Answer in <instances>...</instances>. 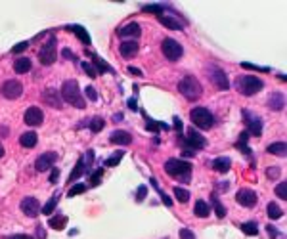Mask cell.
<instances>
[{
  "instance_id": "6da1fadb",
  "label": "cell",
  "mask_w": 287,
  "mask_h": 239,
  "mask_svg": "<svg viewBox=\"0 0 287 239\" xmlns=\"http://www.w3.org/2000/svg\"><path fill=\"white\" fill-rule=\"evenodd\" d=\"M165 172L171 176V178H176V180H182L186 184L190 182L191 178V165L188 161H180V159H169L165 163Z\"/></svg>"
},
{
  "instance_id": "7a4b0ae2",
  "label": "cell",
  "mask_w": 287,
  "mask_h": 239,
  "mask_svg": "<svg viewBox=\"0 0 287 239\" xmlns=\"http://www.w3.org/2000/svg\"><path fill=\"white\" fill-rule=\"evenodd\" d=\"M61 98L65 99L69 105H75L79 109H85L86 101L81 94V88H79V83L77 81H65L61 85Z\"/></svg>"
},
{
  "instance_id": "3957f363",
  "label": "cell",
  "mask_w": 287,
  "mask_h": 239,
  "mask_svg": "<svg viewBox=\"0 0 287 239\" xmlns=\"http://www.w3.org/2000/svg\"><path fill=\"white\" fill-rule=\"evenodd\" d=\"M178 92H180L188 101H193V99H197L201 94H203V86H201V83L195 79V77L186 75V77L178 83Z\"/></svg>"
},
{
  "instance_id": "277c9868",
  "label": "cell",
  "mask_w": 287,
  "mask_h": 239,
  "mask_svg": "<svg viewBox=\"0 0 287 239\" xmlns=\"http://www.w3.org/2000/svg\"><path fill=\"white\" fill-rule=\"evenodd\" d=\"M236 88L243 96H253V94H257L264 88V83L258 77H253V75H241V77L236 79Z\"/></svg>"
},
{
  "instance_id": "5b68a950",
  "label": "cell",
  "mask_w": 287,
  "mask_h": 239,
  "mask_svg": "<svg viewBox=\"0 0 287 239\" xmlns=\"http://www.w3.org/2000/svg\"><path fill=\"white\" fill-rule=\"evenodd\" d=\"M190 119L201 130H209V128L215 127V117H213V113L209 111L207 107H193L190 111Z\"/></svg>"
},
{
  "instance_id": "8992f818",
  "label": "cell",
  "mask_w": 287,
  "mask_h": 239,
  "mask_svg": "<svg viewBox=\"0 0 287 239\" xmlns=\"http://www.w3.org/2000/svg\"><path fill=\"white\" fill-rule=\"evenodd\" d=\"M205 75H207V79H209L218 90H228L230 88L228 75L220 69L218 65H207V67H205Z\"/></svg>"
},
{
  "instance_id": "52a82bcc",
  "label": "cell",
  "mask_w": 287,
  "mask_h": 239,
  "mask_svg": "<svg viewBox=\"0 0 287 239\" xmlns=\"http://www.w3.org/2000/svg\"><path fill=\"white\" fill-rule=\"evenodd\" d=\"M39 59L43 65H52L57 59V48H56V37H50V41L44 44L39 52Z\"/></svg>"
},
{
  "instance_id": "ba28073f",
  "label": "cell",
  "mask_w": 287,
  "mask_h": 239,
  "mask_svg": "<svg viewBox=\"0 0 287 239\" xmlns=\"http://www.w3.org/2000/svg\"><path fill=\"white\" fill-rule=\"evenodd\" d=\"M161 50H163V54L165 57L169 59V61H178L182 54H184V50H182V46L176 43L174 39H165L163 43H161Z\"/></svg>"
},
{
  "instance_id": "9c48e42d",
  "label": "cell",
  "mask_w": 287,
  "mask_h": 239,
  "mask_svg": "<svg viewBox=\"0 0 287 239\" xmlns=\"http://www.w3.org/2000/svg\"><path fill=\"white\" fill-rule=\"evenodd\" d=\"M21 94H23V86H21L19 81L10 79V81H6V83L2 85V96L6 99H17Z\"/></svg>"
},
{
  "instance_id": "30bf717a",
  "label": "cell",
  "mask_w": 287,
  "mask_h": 239,
  "mask_svg": "<svg viewBox=\"0 0 287 239\" xmlns=\"http://www.w3.org/2000/svg\"><path fill=\"white\" fill-rule=\"evenodd\" d=\"M56 161H57V153H54V151H46V153L37 157V161H35V169L39 170V172H46L48 169L54 167Z\"/></svg>"
},
{
  "instance_id": "8fae6325",
  "label": "cell",
  "mask_w": 287,
  "mask_h": 239,
  "mask_svg": "<svg viewBox=\"0 0 287 239\" xmlns=\"http://www.w3.org/2000/svg\"><path fill=\"white\" fill-rule=\"evenodd\" d=\"M21 212L29 216V218H35L39 212H41V203L37 197H23L21 199Z\"/></svg>"
},
{
  "instance_id": "7c38bea8",
  "label": "cell",
  "mask_w": 287,
  "mask_h": 239,
  "mask_svg": "<svg viewBox=\"0 0 287 239\" xmlns=\"http://www.w3.org/2000/svg\"><path fill=\"white\" fill-rule=\"evenodd\" d=\"M23 121H25V125L29 127H39V125H43L44 121V113L41 107H27V111L23 115Z\"/></svg>"
},
{
  "instance_id": "4fadbf2b",
  "label": "cell",
  "mask_w": 287,
  "mask_h": 239,
  "mask_svg": "<svg viewBox=\"0 0 287 239\" xmlns=\"http://www.w3.org/2000/svg\"><path fill=\"white\" fill-rule=\"evenodd\" d=\"M243 117H245V121H247L249 132H251L253 136H260V134H262V121L258 119L257 115H253L249 109H243Z\"/></svg>"
},
{
  "instance_id": "5bb4252c",
  "label": "cell",
  "mask_w": 287,
  "mask_h": 239,
  "mask_svg": "<svg viewBox=\"0 0 287 239\" xmlns=\"http://www.w3.org/2000/svg\"><path fill=\"white\" fill-rule=\"evenodd\" d=\"M236 199H238L239 205H243L247 209H253V207L257 205V193H255L253 190H239L238 195H236Z\"/></svg>"
},
{
  "instance_id": "9a60e30c",
  "label": "cell",
  "mask_w": 287,
  "mask_h": 239,
  "mask_svg": "<svg viewBox=\"0 0 287 239\" xmlns=\"http://www.w3.org/2000/svg\"><path fill=\"white\" fill-rule=\"evenodd\" d=\"M41 98H43L44 103H48V105H52V107H56V109H61V96L57 94V90H54V88L44 90Z\"/></svg>"
},
{
  "instance_id": "2e32d148",
  "label": "cell",
  "mask_w": 287,
  "mask_h": 239,
  "mask_svg": "<svg viewBox=\"0 0 287 239\" xmlns=\"http://www.w3.org/2000/svg\"><path fill=\"white\" fill-rule=\"evenodd\" d=\"M186 143H190L193 149H203V147L207 145V140L201 136L195 128H190V130H188V142Z\"/></svg>"
},
{
  "instance_id": "e0dca14e",
  "label": "cell",
  "mask_w": 287,
  "mask_h": 239,
  "mask_svg": "<svg viewBox=\"0 0 287 239\" xmlns=\"http://www.w3.org/2000/svg\"><path fill=\"white\" fill-rule=\"evenodd\" d=\"M138 43L136 41H125V43H121V46H119V52H121V56L127 57V59H130V57H134L136 54H138Z\"/></svg>"
},
{
  "instance_id": "ac0fdd59",
  "label": "cell",
  "mask_w": 287,
  "mask_h": 239,
  "mask_svg": "<svg viewBox=\"0 0 287 239\" xmlns=\"http://www.w3.org/2000/svg\"><path fill=\"white\" fill-rule=\"evenodd\" d=\"M109 142L115 143V145H129L130 142H132V136H130L129 132H125V130H115L109 136Z\"/></svg>"
},
{
  "instance_id": "d6986e66",
  "label": "cell",
  "mask_w": 287,
  "mask_h": 239,
  "mask_svg": "<svg viewBox=\"0 0 287 239\" xmlns=\"http://www.w3.org/2000/svg\"><path fill=\"white\" fill-rule=\"evenodd\" d=\"M37 142H39V136H37V132H33V130H29V132H25V134L19 136V143H21L23 147H27V149H33V147L37 145Z\"/></svg>"
},
{
  "instance_id": "ffe728a7",
  "label": "cell",
  "mask_w": 287,
  "mask_h": 239,
  "mask_svg": "<svg viewBox=\"0 0 287 239\" xmlns=\"http://www.w3.org/2000/svg\"><path fill=\"white\" fill-rule=\"evenodd\" d=\"M140 33H142V29L138 23H129V25H125L123 29H119V37H140Z\"/></svg>"
},
{
  "instance_id": "44dd1931",
  "label": "cell",
  "mask_w": 287,
  "mask_h": 239,
  "mask_svg": "<svg viewBox=\"0 0 287 239\" xmlns=\"http://www.w3.org/2000/svg\"><path fill=\"white\" fill-rule=\"evenodd\" d=\"M284 101H286L284 94L276 92V94H272V96H270V99H268V107H270V109H274V111H282V109H284Z\"/></svg>"
},
{
  "instance_id": "7402d4cb",
  "label": "cell",
  "mask_w": 287,
  "mask_h": 239,
  "mask_svg": "<svg viewBox=\"0 0 287 239\" xmlns=\"http://www.w3.org/2000/svg\"><path fill=\"white\" fill-rule=\"evenodd\" d=\"M159 21H161V25H165V27L172 29V31H180L182 29V23L178 21V19H174L171 15H159Z\"/></svg>"
},
{
  "instance_id": "603a6c76",
  "label": "cell",
  "mask_w": 287,
  "mask_h": 239,
  "mask_svg": "<svg viewBox=\"0 0 287 239\" xmlns=\"http://www.w3.org/2000/svg\"><path fill=\"white\" fill-rule=\"evenodd\" d=\"M193 212H195V216H199V218H207V216L211 214V207H209L207 201L199 199V201L195 203V207H193Z\"/></svg>"
},
{
  "instance_id": "cb8c5ba5",
  "label": "cell",
  "mask_w": 287,
  "mask_h": 239,
  "mask_svg": "<svg viewBox=\"0 0 287 239\" xmlns=\"http://www.w3.org/2000/svg\"><path fill=\"white\" fill-rule=\"evenodd\" d=\"M33 67V63H31V59L29 57H19L17 61L14 63V69L15 73H19V75H23V73H29Z\"/></svg>"
},
{
  "instance_id": "d4e9b609",
  "label": "cell",
  "mask_w": 287,
  "mask_h": 239,
  "mask_svg": "<svg viewBox=\"0 0 287 239\" xmlns=\"http://www.w3.org/2000/svg\"><path fill=\"white\" fill-rule=\"evenodd\" d=\"M230 167H232V161L228 157H216L213 161V169L218 170V172H228Z\"/></svg>"
},
{
  "instance_id": "484cf974",
  "label": "cell",
  "mask_w": 287,
  "mask_h": 239,
  "mask_svg": "<svg viewBox=\"0 0 287 239\" xmlns=\"http://www.w3.org/2000/svg\"><path fill=\"white\" fill-rule=\"evenodd\" d=\"M65 29H67V31H71V33H75V35H77V37H79V39H81L85 44H90V37H88L86 29H83L81 25H67Z\"/></svg>"
},
{
  "instance_id": "4316f807",
  "label": "cell",
  "mask_w": 287,
  "mask_h": 239,
  "mask_svg": "<svg viewBox=\"0 0 287 239\" xmlns=\"http://www.w3.org/2000/svg\"><path fill=\"white\" fill-rule=\"evenodd\" d=\"M48 224H50V228H54V230H63L67 226V218L63 214H56L54 218L48 220Z\"/></svg>"
},
{
  "instance_id": "83f0119b",
  "label": "cell",
  "mask_w": 287,
  "mask_h": 239,
  "mask_svg": "<svg viewBox=\"0 0 287 239\" xmlns=\"http://www.w3.org/2000/svg\"><path fill=\"white\" fill-rule=\"evenodd\" d=\"M268 153L278 155V157H284L286 155V142H276L268 147Z\"/></svg>"
},
{
  "instance_id": "f1b7e54d",
  "label": "cell",
  "mask_w": 287,
  "mask_h": 239,
  "mask_svg": "<svg viewBox=\"0 0 287 239\" xmlns=\"http://www.w3.org/2000/svg\"><path fill=\"white\" fill-rule=\"evenodd\" d=\"M266 212H268V218H272V220L282 218V214H284V211H282L276 203H268V209H266Z\"/></svg>"
},
{
  "instance_id": "f546056e",
  "label": "cell",
  "mask_w": 287,
  "mask_h": 239,
  "mask_svg": "<svg viewBox=\"0 0 287 239\" xmlns=\"http://www.w3.org/2000/svg\"><path fill=\"white\" fill-rule=\"evenodd\" d=\"M241 232L253 238V236H258V226L255 222H245V224H241Z\"/></svg>"
},
{
  "instance_id": "4dcf8cb0",
  "label": "cell",
  "mask_w": 287,
  "mask_h": 239,
  "mask_svg": "<svg viewBox=\"0 0 287 239\" xmlns=\"http://www.w3.org/2000/svg\"><path fill=\"white\" fill-rule=\"evenodd\" d=\"M125 157V153L123 151H117V153H113L109 159H105V167H117L119 163H121V159Z\"/></svg>"
},
{
  "instance_id": "1f68e13d",
  "label": "cell",
  "mask_w": 287,
  "mask_h": 239,
  "mask_svg": "<svg viewBox=\"0 0 287 239\" xmlns=\"http://www.w3.org/2000/svg\"><path fill=\"white\" fill-rule=\"evenodd\" d=\"M174 195H176V199H178L180 203H186L188 199H190V191L178 186V188H174Z\"/></svg>"
},
{
  "instance_id": "d6a6232c",
  "label": "cell",
  "mask_w": 287,
  "mask_h": 239,
  "mask_svg": "<svg viewBox=\"0 0 287 239\" xmlns=\"http://www.w3.org/2000/svg\"><path fill=\"white\" fill-rule=\"evenodd\" d=\"M88 125H90V130H92V132H100L101 128H103V125H105V123H103V119H101V117H94V119H92V121H90V123H88Z\"/></svg>"
},
{
  "instance_id": "836d02e7",
  "label": "cell",
  "mask_w": 287,
  "mask_h": 239,
  "mask_svg": "<svg viewBox=\"0 0 287 239\" xmlns=\"http://www.w3.org/2000/svg\"><path fill=\"white\" fill-rule=\"evenodd\" d=\"M57 199H59V195L50 197V201H48V203H46V205H44V207H43V212H44V214H52V211L56 209Z\"/></svg>"
},
{
  "instance_id": "e575fe53",
  "label": "cell",
  "mask_w": 287,
  "mask_h": 239,
  "mask_svg": "<svg viewBox=\"0 0 287 239\" xmlns=\"http://www.w3.org/2000/svg\"><path fill=\"white\" fill-rule=\"evenodd\" d=\"M83 167H85V161H83V159H81V161H79V163H77V167H75V169H73V172H71V176H69V180H75V178H79V176H81V174H83Z\"/></svg>"
},
{
  "instance_id": "d590c367",
  "label": "cell",
  "mask_w": 287,
  "mask_h": 239,
  "mask_svg": "<svg viewBox=\"0 0 287 239\" xmlns=\"http://www.w3.org/2000/svg\"><path fill=\"white\" fill-rule=\"evenodd\" d=\"M211 199H213V207H215V209H216V216H218V218H224V214H226V211H224V207L220 205V201H218V199H216L215 195L211 197Z\"/></svg>"
},
{
  "instance_id": "8d00e7d4",
  "label": "cell",
  "mask_w": 287,
  "mask_h": 239,
  "mask_svg": "<svg viewBox=\"0 0 287 239\" xmlns=\"http://www.w3.org/2000/svg\"><path fill=\"white\" fill-rule=\"evenodd\" d=\"M85 191H86L85 184H77V186H73L71 190H69V197H75V195H79V193H85Z\"/></svg>"
},
{
  "instance_id": "74e56055",
  "label": "cell",
  "mask_w": 287,
  "mask_h": 239,
  "mask_svg": "<svg viewBox=\"0 0 287 239\" xmlns=\"http://www.w3.org/2000/svg\"><path fill=\"white\" fill-rule=\"evenodd\" d=\"M94 61H96V65H98V69H100V71H109V73H113V69H111V67H109L105 61H101L98 56H94Z\"/></svg>"
},
{
  "instance_id": "f35d334b",
  "label": "cell",
  "mask_w": 287,
  "mask_h": 239,
  "mask_svg": "<svg viewBox=\"0 0 287 239\" xmlns=\"http://www.w3.org/2000/svg\"><path fill=\"white\" fill-rule=\"evenodd\" d=\"M276 195L280 197V199H287V186L286 184H280V186L276 188Z\"/></svg>"
},
{
  "instance_id": "ab89813d",
  "label": "cell",
  "mask_w": 287,
  "mask_h": 239,
  "mask_svg": "<svg viewBox=\"0 0 287 239\" xmlns=\"http://www.w3.org/2000/svg\"><path fill=\"white\" fill-rule=\"evenodd\" d=\"M86 96L90 98V101H96L98 99V92H96V88H92V86H86Z\"/></svg>"
},
{
  "instance_id": "60d3db41",
  "label": "cell",
  "mask_w": 287,
  "mask_h": 239,
  "mask_svg": "<svg viewBox=\"0 0 287 239\" xmlns=\"http://www.w3.org/2000/svg\"><path fill=\"white\" fill-rule=\"evenodd\" d=\"M83 69H85L86 75H90L92 79H94V77L98 75V71H96V69H94V67H92V63H83Z\"/></svg>"
},
{
  "instance_id": "b9f144b4",
  "label": "cell",
  "mask_w": 287,
  "mask_h": 239,
  "mask_svg": "<svg viewBox=\"0 0 287 239\" xmlns=\"http://www.w3.org/2000/svg\"><path fill=\"white\" fill-rule=\"evenodd\" d=\"M180 239H195V236H193V232H191V230L182 228V230H180Z\"/></svg>"
},
{
  "instance_id": "7bdbcfd3",
  "label": "cell",
  "mask_w": 287,
  "mask_h": 239,
  "mask_svg": "<svg viewBox=\"0 0 287 239\" xmlns=\"http://www.w3.org/2000/svg\"><path fill=\"white\" fill-rule=\"evenodd\" d=\"M144 12H153V14H159L161 15V12H163V6H144Z\"/></svg>"
},
{
  "instance_id": "ee69618b",
  "label": "cell",
  "mask_w": 287,
  "mask_h": 239,
  "mask_svg": "<svg viewBox=\"0 0 287 239\" xmlns=\"http://www.w3.org/2000/svg\"><path fill=\"white\" fill-rule=\"evenodd\" d=\"M25 48H29V43H19L12 48V52H14V54H19V52H23Z\"/></svg>"
},
{
  "instance_id": "f6af8a7d",
  "label": "cell",
  "mask_w": 287,
  "mask_h": 239,
  "mask_svg": "<svg viewBox=\"0 0 287 239\" xmlns=\"http://www.w3.org/2000/svg\"><path fill=\"white\" fill-rule=\"evenodd\" d=\"M145 193H147V188H145V186H140V188H138V193H136V201H144Z\"/></svg>"
},
{
  "instance_id": "bcb514c9",
  "label": "cell",
  "mask_w": 287,
  "mask_h": 239,
  "mask_svg": "<svg viewBox=\"0 0 287 239\" xmlns=\"http://www.w3.org/2000/svg\"><path fill=\"white\" fill-rule=\"evenodd\" d=\"M266 172H268V178H278V176H280V169H278V167H270Z\"/></svg>"
},
{
  "instance_id": "7dc6e473",
  "label": "cell",
  "mask_w": 287,
  "mask_h": 239,
  "mask_svg": "<svg viewBox=\"0 0 287 239\" xmlns=\"http://www.w3.org/2000/svg\"><path fill=\"white\" fill-rule=\"evenodd\" d=\"M157 191H159V193H161V197H163V203H165V205H167V207H172V201H171V197H169V195H165V193H163V191H161V188H157Z\"/></svg>"
},
{
  "instance_id": "c3c4849f",
  "label": "cell",
  "mask_w": 287,
  "mask_h": 239,
  "mask_svg": "<svg viewBox=\"0 0 287 239\" xmlns=\"http://www.w3.org/2000/svg\"><path fill=\"white\" fill-rule=\"evenodd\" d=\"M266 230H268V234H270V238H272V239H276V238H278V234H280V232H278L274 226H268Z\"/></svg>"
},
{
  "instance_id": "681fc988",
  "label": "cell",
  "mask_w": 287,
  "mask_h": 239,
  "mask_svg": "<svg viewBox=\"0 0 287 239\" xmlns=\"http://www.w3.org/2000/svg\"><path fill=\"white\" fill-rule=\"evenodd\" d=\"M101 172H103V170H96V176H94V178H92V182H90V184H92V186H96V184H98V182H100V176H101Z\"/></svg>"
},
{
  "instance_id": "f907efd6",
  "label": "cell",
  "mask_w": 287,
  "mask_h": 239,
  "mask_svg": "<svg viewBox=\"0 0 287 239\" xmlns=\"http://www.w3.org/2000/svg\"><path fill=\"white\" fill-rule=\"evenodd\" d=\"M10 239H35V238H31V236H25V234H17V236H12Z\"/></svg>"
},
{
  "instance_id": "816d5d0a",
  "label": "cell",
  "mask_w": 287,
  "mask_h": 239,
  "mask_svg": "<svg viewBox=\"0 0 287 239\" xmlns=\"http://www.w3.org/2000/svg\"><path fill=\"white\" fill-rule=\"evenodd\" d=\"M57 174H59V170H57V169L52 170V176H50V182H52V184H54L57 180Z\"/></svg>"
},
{
  "instance_id": "f5cc1de1",
  "label": "cell",
  "mask_w": 287,
  "mask_h": 239,
  "mask_svg": "<svg viewBox=\"0 0 287 239\" xmlns=\"http://www.w3.org/2000/svg\"><path fill=\"white\" fill-rule=\"evenodd\" d=\"M63 56H65V57H69V59H77V56H73L71 52H69V50H67V48H65V50H63Z\"/></svg>"
},
{
  "instance_id": "db71d44e",
  "label": "cell",
  "mask_w": 287,
  "mask_h": 239,
  "mask_svg": "<svg viewBox=\"0 0 287 239\" xmlns=\"http://www.w3.org/2000/svg\"><path fill=\"white\" fill-rule=\"evenodd\" d=\"M129 107H132V109H136V101H134V99H129Z\"/></svg>"
},
{
  "instance_id": "11a10c76",
  "label": "cell",
  "mask_w": 287,
  "mask_h": 239,
  "mask_svg": "<svg viewBox=\"0 0 287 239\" xmlns=\"http://www.w3.org/2000/svg\"><path fill=\"white\" fill-rule=\"evenodd\" d=\"M130 73H134V75H142V73H140V71H138V69H134V67H130Z\"/></svg>"
},
{
  "instance_id": "9f6ffc18",
  "label": "cell",
  "mask_w": 287,
  "mask_h": 239,
  "mask_svg": "<svg viewBox=\"0 0 287 239\" xmlns=\"http://www.w3.org/2000/svg\"><path fill=\"white\" fill-rule=\"evenodd\" d=\"M4 155V147H2V143H0V157Z\"/></svg>"
}]
</instances>
